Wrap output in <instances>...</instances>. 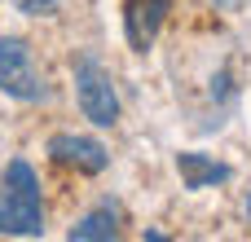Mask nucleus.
Listing matches in <instances>:
<instances>
[{"label":"nucleus","instance_id":"nucleus-3","mask_svg":"<svg viewBox=\"0 0 251 242\" xmlns=\"http://www.w3.org/2000/svg\"><path fill=\"white\" fill-rule=\"evenodd\" d=\"M0 93L4 97H18V101H40L49 93L44 79H40V71L31 66L26 40H18V35H4L0 40Z\"/></svg>","mask_w":251,"mask_h":242},{"label":"nucleus","instance_id":"nucleus-9","mask_svg":"<svg viewBox=\"0 0 251 242\" xmlns=\"http://www.w3.org/2000/svg\"><path fill=\"white\" fill-rule=\"evenodd\" d=\"M247 220H251V194H247Z\"/></svg>","mask_w":251,"mask_h":242},{"label":"nucleus","instance_id":"nucleus-6","mask_svg":"<svg viewBox=\"0 0 251 242\" xmlns=\"http://www.w3.org/2000/svg\"><path fill=\"white\" fill-rule=\"evenodd\" d=\"M176 172H181V185L185 190H207V185H221V181L234 176V168H225V163H216L207 154H194V150L176 154Z\"/></svg>","mask_w":251,"mask_h":242},{"label":"nucleus","instance_id":"nucleus-7","mask_svg":"<svg viewBox=\"0 0 251 242\" xmlns=\"http://www.w3.org/2000/svg\"><path fill=\"white\" fill-rule=\"evenodd\" d=\"M71 242H110L119 238V212L106 203V207H97V212H88L79 225H71Z\"/></svg>","mask_w":251,"mask_h":242},{"label":"nucleus","instance_id":"nucleus-5","mask_svg":"<svg viewBox=\"0 0 251 242\" xmlns=\"http://www.w3.org/2000/svg\"><path fill=\"white\" fill-rule=\"evenodd\" d=\"M168 0H124V35L137 53H146L159 40V26L168 18Z\"/></svg>","mask_w":251,"mask_h":242},{"label":"nucleus","instance_id":"nucleus-8","mask_svg":"<svg viewBox=\"0 0 251 242\" xmlns=\"http://www.w3.org/2000/svg\"><path fill=\"white\" fill-rule=\"evenodd\" d=\"M18 9L35 18V13H49V9H57V0H18Z\"/></svg>","mask_w":251,"mask_h":242},{"label":"nucleus","instance_id":"nucleus-1","mask_svg":"<svg viewBox=\"0 0 251 242\" xmlns=\"http://www.w3.org/2000/svg\"><path fill=\"white\" fill-rule=\"evenodd\" d=\"M0 234L18 238H40L44 234V203H40V181L26 159H13L4 168L0 185Z\"/></svg>","mask_w":251,"mask_h":242},{"label":"nucleus","instance_id":"nucleus-2","mask_svg":"<svg viewBox=\"0 0 251 242\" xmlns=\"http://www.w3.org/2000/svg\"><path fill=\"white\" fill-rule=\"evenodd\" d=\"M75 93H79V110H84L88 123L110 128V123L119 119V93H115V79H110V75L101 71V62L88 57V53L75 62Z\"/></svg>","mask_w":251,"mask_h":242},{"label":"nucleus","instance_id":"nucleus-10","mask_svg":"<svg viewBox=\"0 0 251 242\" xmlns=\"http://www.w3.org/2000/svg\"><path fill=\"white\" fill-rule=\"evenodd\" d=\"M216 4H234V0H216Z\"/></svg>","mask_w":251,"mask_h":242},{"label":"nucleus","instance_id":"nucleus-4","mask_svg":"<svg viewBox=\"0 0 251 242\" xmlns=\"http://www.w3.org/2000/svg\"><path fill=\"white\" fill-rule=\"evenodd\" d=\"M49 159L62 163V168L84 172V176H97V172L110 163L106 145L93 141V137H79V132H57V137H49Z\"/></svg>","mask_w":251,"mask_h":242}]
</instances>
